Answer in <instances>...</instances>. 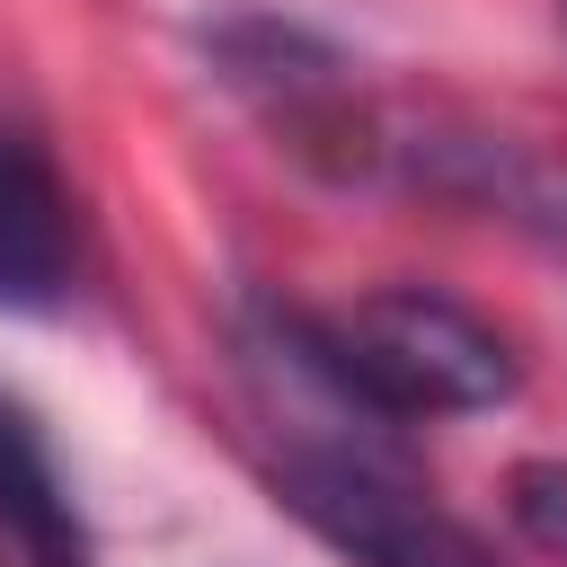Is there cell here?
I'll list each match as a JSON object with an SVG mask.
<instances>
[{
    "instance_id": "obj_1",
    "label": "cell",
    "mask_w": 567,
    "mask_h": 567,
    "mask_svg": "<svg viewBox=\"0 0 567 567\" xmlns=\"http://www.w3.org/2000/svg\"><path fill=\"white\" fill-rule=\"evenodd\" d=\"M248 363L310 390L328 408L319 434L354 425L390 443V425H434V416H487L523 390V354L496 319L434 284H381L337 310H248Z\"/></svg>"
},
{
    "instance_id": "obj_2",
    "label": "cell",
    "mask_w": 567,
    "mask_h": 567,
    "mask_svg": "<svg viewBox=\"0 0 567 567\" xmlns=\"http://www.w3.org/2000/svg\"><path fill=\"white\" fill-rule=\"evenodd\" d=\"M204 62L301 168H319L337 186H381L390 177L399 106H381L363 89V71L319 27L275 18V9H221V18H204Z\"/></svg>"
},
{
    "instance_id": "obj_3",
    "label": "cell",
    "mask_w": 567,
    "mask_h": 567,
    "mask_svg": "<svg viewBox=\"0 0 567 567\" xmlns=\"http://www.w3.org/2000/svg\"><path fill=\"white\" fill-rule=\"evenodd\" d=\"M266 487L346 567H505L496 540H478L452 505H434L372 434H292L266 461Z\"/></svg>"
},
{
    "instance_id": "obj_4",
    "label": "cell",
    "mask_w": 567,
    "mask_h": 567,
    "mask_svg": "<svg viewBox=\"0 0 567 567\" xmlns=\"http://www.w3.org/2000/svg\"><path fill=\"white\" fill-rule=\"evenodd\" d=\"M80 284V213L44 142L0 124V310L53 319Z\"/></svg>"
},
{
    "instance_id": "obj_5",
    "label": "cell",
    "mask_w": 567,
    "mask_h": 567,
    "mask_svg": "<svg viewBox=\"0 0 567 567\" xmlns=\"http://www.w3.org/2000/svg\"><path fill=\"white\" fill-rule=\"evenodd\" d=\"M0 567H97L89 514L18 399H0Z\"/></svg>"
},
{
    "instance_id": "obj_6",
    "label": "cell",
    "mask_w": 567,
    "mask_h": 567,
    "mask_svg": "<svg viewBox=\"0 0 567 567\" xmlns=\"http://www.w3.org/2000/svg\"><path fill=\"white\" fill-rule=\"evenodd\" d=\"M505 514L540 558L567 567V461H514L505 470Z\"/></svg>"
}]
</instances>
